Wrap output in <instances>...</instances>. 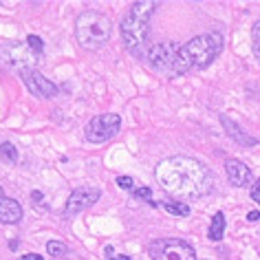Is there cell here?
<instances>
[{
	"mask_svg": "<svg viewBox=\"0 0 260 260\" xmlns=\"http://www.w3.org/2000/svg\"><path fill=\"white\" fill-rule=\"evenodd\" d=\"M154 177H157L161 190H166L170 197L181 201L205 197L214 190V183H216L214 172L203 161L185 157V154L161 159L157 164V170H154Z\"/></svg>",
	"mask_w": 260,
	"mask_h": 260,
	"instance_id": "cell-1",
	"label": "cell"
},
{
	"mask_svg": "<svg viewBox=\"0 0 260 260\" xmlns=\"http://www.w3.org/2000/svg\"><path fill=\"white\" fill-rule=\"evenodd\" d=\"M251 53L260 64V20L251 24Z\"/></svg>",
	"mask_w": 260,
	"mask_h": 260,
	"instance_id": "cell-18",
	"label": "cell"
},
{
	"mask_svg": "<svg viewBox=\"0 0 260 260\" xmlns=\"http://www.w3.org/2000/svg\"><path fill=\"white\" fill-rule=\"evenodd\" d=\"M117 185H119L121 190L135 192V181H133V177H117Z\"/></svg>",
	"mask_w": 260,
	"mask_h": 260,
	"instance_id": "cell-21",
	"label": "cell"
},
{
	"mask_svg": "<svg viewBox=\"0 0 260 260\" xmlns=\"http://www.w3.org/2000/svg\"><path fill=\"white\" fill-rule=\"evenodd\" d=\"M38 60V53H34L27 44H18V42H9L0 47V62L9 69L16 71H24V69H36L34 64Z\"/></svg>",
	"mask_w": 260,
	"mask_h": 260,
	"instance_id": "cell-8",
	"label": "cell"
},
{
	"mask_svg": "<svg viewBox=\"0 0 260 260\" xmlns=\"http://www.w3.org/2000/svg\"><path fill=\"white\" fill-rule=\"evenodd\" d=\"M113 20L102 11H84L75 20V40L86 51H100L108 44Z\"/></svg>",
	"mask_w": 260,
	"mask_h": 260,
	"instance_id": "cell-4",
	"label": "cell"
},
{
	"mask_svg": "<svg viewBox=\"0 0 260 260\" xmlns=\"http://www.w3.org/2000/svg\"><path fill=\"white\" fill-rule=\"evenodd\" d=\"M220 123H223L225 133L230 135V137L236 141L238 146H258V139H256V137H251L249 133H245V130L240 128L234 119H230L227 115H220Z\"/></svg>",
	"mask_w": 260,
	"mask_h": 260,
	"instance_id": "cell-13",
	"label": "cell"
},
{
	"mask_svg": "<svg viewBox=\"0 0 260 260\" xmlns=\"http://www.w3.org/2000/svg\"><path fill=\"white\" fill-rule=\"evenodd\" d=\"M225 172L227 179L234 187H247L251 183V170L249 166H245L240 159H227L225 161Z\"/></svg>",
	"mask_w": 260,
	"mask_h": 260,
	"instance_id": "cell-12",
	"label": "cell"
},
{
	"mask_svg": "<svg viewBox=\"0 0 260 260\" xmlns=\"http://www.w3.org/2000/svg\"><path fill=\"white\" fill-rule=\"evenodd\" d=\"M18 260H44L40 253H24V256H20Z\"/></svg>",
	"mask_w": 260,
	"mask_h": 260,
	"instance_id": "cell-25",
	"label": "cell"
},
{
	"mask_svg": "<svg viewBox=\"0 0 260 260\" xmlns=\"http://www.w3.org/2000/svg\"><path fill=\"white\" fill-rule=\"evenodd\" d=\"M152 260H197L194 247L183 238H159L148 245Z\"/></svg>",
	"mask_w": 260,
	"mask_h": 260,
	"instance_id": "cell-5",
	"label": "cell"
},
{
	"mask_svg": "<svg viewBox=\"0 0 260 260\" xmlns=\"http://www.w3.org/2000/svg\"><path fill=\"white\" fill-rule=\"evenodd\" d=\"M223 234H225V214L216 212L212 216L210 230H207V238L214 240V243H218V240H223Z\"/></svg>",
	"mask_w": 260,
	"mask_h": 260,
	"instance_id": "cell-14",
	"label": "cell"
},
{
	"mask_svg": "<svg viewBox=\"0 0 260 260\" xmlns=\"http://www.w3.org/2000/svg\"><path fill=\"white\" fill-rule=\"evenodd\" d=\"M133 197L137 199V201H146V203H148V205H152V207H157V205H159L157 201L152 199V190H150V187H146V185H144V187H135Z\"/></svg>",
	"mask_w": 260,
	"mask_h": 260,
	"instance_id": "cell-19",
	"label": "cell"
},
{
	"mask_svg": "<svg viewBox=\"0 0 260 260\" xmlns=\"http://www.w3.org/2000/svg\"><path fill=\"white\" fill-rule=\"evenodd\" d=\"M223 53V36L218 31L201 34L197 38H190L185 44H181L177 62L172 67L170 77H179L190 73L192 69H205Z\"/></svg>",
	"mask_w": 260,
	"mask_h": 260,
	"instance_id": "cell-2",
	"label": "cell"
},
{
	"mask_svg": "<svg viewBox=\"0 0 260 260\" xmlns=\"http://www.w3.org/2000/svg\"><path fill=\"white\" fill-rule=\"evenodd\" d=\"M47 253H51L53 258H67L69 256V245L62 240H49L47 243Z\"/></svg>",
	"mask_w": 260,
	"mask_h": 260,
	"instance_id": "cell-16",
	"label": "cell"
},
{
	"mask_svg": "<svg viewBox=\"0 0 260 260\" xmlns=\"http://www.w3.org/2000/svg\"><path fill=\"white\" fill-rule=\"evenodd\" d=\"M22 220V205L16 199L5 194L3 185H0V223L5 225H16Z\"/></svg>",
	"mask_w": 260,
	"mask_h": 260,
	"instance_id": "cell-11",
	"label": "cell"
},
{
	"mask_svg": "<svg viewBox=\"0 0 260 260\" xmlns=\"http://www.w3.org/2000/svg\"><path fill=\"white\" fill-rule=\"evenodd\" d=\"M104 253H106V260H130V253H119V256H115L113 247H106Z\"/></svg>",
	"mask_w": 260,
	"mask_h": 260,
	"instance_id": "cell-22",
	"label": "cell"
},
{
	"mask_svg": "<svg viewBox=\"0 0 260 260\" xmlns=\"http://www.w3.org/2000/svg\"><path fill=\"white\" fill-rule=\"evenodd\" d=\"M0 157L7 161V164H16V161H18L16 146L11 144V141H3V144H0Z\"/></svg>",
	"mask_w": 260,
	"mask_h": 260,
	"instance_id": "cell-17",
	"label": "cell"
},
{
	"mask_svg": "<svg viewBox=\"0 0 260 260\" xmlns=\"http://www.w3.org/2000/svg\"><path fill=\"white\" fill-rule=\"evenodd\" d=\"M159 3L154 0H137L130 5V9L126 11V16L121 18L119 31H121V40L133 55H137L144 60L146 51H148V34H150V18L157 11Z\"/></svg>",
	"mask_w": 260,
	"mask_h": 260,
	"instance_id": "cell-3",
	"label": "cell"
},
{
	"mask_svg": "<svg viewBox=\"0 0 260 260\" xmlns=\"http://www.w3.org/2000/svg\"><path fill=\"white\" fill-rule=\"evenodd\" d=\"M258 218H260V210H253V212L247 214V220H249V223H256Z\"/></svg>",
	"mask_w": 260,
	"mask_h": 260,
	"instance_id": "cell-26",
	"label": "cell"
},
{
	"mask_svg": "<svg viewBox=\"0 0 260 260\" xmlns=\"http://www.w3.org/2000/svg\"><path fill=\"white\" fill-rule=\"evenodd\" d=\"M121 130V117L117 113H102L95 115L84 128V139L90 144H106Z\"/></svg>",
	"mask_w": 260,
	"mask_h": 260,
	"instance_id": "cell-6",
	"label": "cell"
},
{
	"mask_svg": "<svg viewBox=\"0 0 260 260\" xmlns=\"http://www.w3.org/2000/svg\"><path fill=\"white\" fill-rule=\"evenodd\" d=\"M27 47L34 51V53L40 55L42 51H44V42H42L40 36H34V34H31V36H27Z\"/></svg>",
	"mask_w": 260,
	"mask_h": 260,
	"instance_id": "cell-20",
	"label": "cell"
},
{
	"mask_svg": "<svg viewBox=\"0 0 260 260\" xmlns=\"http://www.w3.org/2000/svg\"><path fill=\"white\" fill-rule=\"evenodd\" d=\"M20 77H22L24 86L31 90V95L40 97V100H51V97H55L60 93V88H57L49 77H44L38 69H24V71H20Z\"/></svg>",
	"mask_w": 260,
	"mask_h": 260,
	"instance_id": "cell-10",
	"label": "cell"
},
{
	"mask_svg": "<svg viewBox=\"0 0 260 260\" xmlns=\"http://www.w3.org/2000/svg\"><path fill=\"white\" fill-rule=\"evenodd\" d=\"M100 197H102V192L97 190V187H75V190L69 194L67 203H64L62 216L64 218L77 216L80 212L88 210V207H93L97 201H100Z\"/></svg>",
	"mask_w": 260,
	"mask_h": 260,
	"instance_id": "cell-9",
	"label": "cell"
},
{
	"mask_svg": "<svg viewBox=\"0 0 260 260\" xmlns=\"http://www.w3.org/2000/svg\"><path fill=\"white\" fill-rule=\"evenodd\" d=\"M179 49H181V44L172 42V40L150 44V47H148V51H146V55H144V60H146V64H148V67H150L152 71L170 75L174 62H177Z\"/></svg>",
	"mask_w": 260,
	"mask_h": 260,
	"instance_id": "cell-7",
	"label": "cell"
},
{
	"mask_svg": "<svg viewBox=\"0 0 260 260\" xmlns=\"http://www.w3.org/2000/svg\"><path fill=\"white\" fill-rule=\"evenodd\" d=\"M164 210L166 212H170V214H174V216H190V205L187 203H183V201H164Z\"/></svg>",
	"mask_w": 260,
	"mask_h": 260,
	"instance_id": "cell-15",
	"label": "cell"
},
{
	"mask_svg": "<svg viewBox=\"0 0 260 260\" xmlns=\"http://www.w3.org/2000/svg\"><path fill=\"white\" fill-rule=\"evenodd\" d=\"M249 197H251V201H256L258 207H260V179H258V181H253V183H251Z\"/></svg>",
	"mask_w": 260,
	"mask_h": 260,
	"instance_id": "cell-23",
	"label": "cell"
},
{
	"mask_svg": "<svg viewBox=\"0 0 260 260\" xmlns=\"http://www.w3.org/2000/svg\"><path fill=\"white\" fill-rule=\"evenodd\" d=\"M31 201H34L36 207H38V205H44V194H42L40 190H34V192H31Z\"/></svg>",
	"mask_w": 260,
	"mask_h": 260,
	"instance_id": "cell-24",
	"label": "cell"
}]
</instances>
